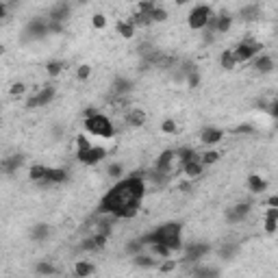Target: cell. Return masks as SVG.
Segmentation results:
<instances>
[{
  "label": "cell",
  "mask_w": 278,
  "mask_h": 278,
  "mask_svg": "<svg viewBox=\"0 0 278 278\" xmlns=\"http://www.w3.org/2000/svg\"><path fill=\"white\" fill-rule=\"evenodd\" d=\"M146 194V180L139 174H130L118 180L100 200V213L113 215L118 220H130L137 215L141 198Z\"/></svg>",
  "instance_id": "obj_1"
},
{
  "label": "cell",
  "mask_w": 278,
  "mask_h": 278,
  "mask_svg": "<svg viewBox=\"0 0 278 278\" xmlns=\"http://www.w3.org/2000/svg\"><path fill=\"white\" fill-rule=\"evenodd\" d=\"M83 128L87 135L92 137H100V139H111L115 137V126L111 122V118H107L104 113H92L85 118Z\"/></svg>",
  "instance_id": "obj_2"
},
{
  "label": "cell",
  "mask_w": 278,
  "mask_h": 278,
  "mask_svg": "<svg viewBox=\"0 0 278 278\" xmlns=\"http://www.w3.org/2000/svg\"><path fill=\"white\" fill-rule=\"evenodd\" d=\"M211 18H213V9L209 4H196V7H191L189 16H187V26L191 31H206Z\"/></svg>",
  "instance_id": "obj_3"
},
{
  "label": "cell",
  "mask_w": 278,
  "mask_h": 278,
  "mask_svg": "<svg viewBox=\"0 0 278 278\" xmlns=\"http://www.w3.org/2000/svg\"><path fill=\"white\" fill-rule=\"evenodd\" d=\"M261 52V44L254 42V39H244V42H239L235 48H232V54H235L237 63H248L252 61V59H256Z\"/></svg>",
  "instance_id": "obj_4"
},
{
  "label": "cell",
  "mask_w": 278,
  "mask_h": 278,
  "mask_svg": "<svg viewBox=\"0 0 278 278\" xmlns=\"http://www.w3.org/2000/svg\"><path fill=\"white\" fill-rule=\"evenodd\" d=\"M54 94H57V89H54L52 85H44V87L35 89V94L26 100V107H28V109L46 107V104H50V102L54 100Z\"/></svg>",
  "instance_id": "obj_5"
},
{
  "label": "cell",
  "mask_w": 278,
  "mask_h": 278,
  "mask_svg": "<svg viewBox=\"0 0 278 278\" xmlns=\"http://www.w3.org/2000/svg\"><path fill=\"white\" fill-rule=\"evenodd\" d=\"M78 161L83 165H96L100 163V161L107 156V148H102V146H92L89 150H85V152H78Z\"/></svg>",
  "instance_id": "obj_6"
},
{
  "label": "cell",
  "mask_w": 278,
  "mask_h": 278,
  "mask_svg": "<svg viewBox=\"0 0 278 278\" xmlns=\"http://www.w3.org/2000/svg\"><path fill=\"white\" fill-rule=\"evenodd\" d=\"M70 13H72V7H70L68 2H57V4H52V9H50L48 20L52 24H63L65 20L70 18Z\"/></svg>",
  "instance_id": "obj_7"
},
{
  "label": "cell",
  "mask_w": 278,
  "mask_h": 278,
  "mask_svg": "<svg viewBox=\"0 0 278 278\" xmlns=\"http://www.w3.org/2000/svg\"><path fill=\"white\" fill-rule=\"evenodd\" d=\"M248 213H250V204H244V202H241V204H235L226 211V222H228V224H241L248 217Z\"/></svg>",
  "instance_id": "obj_8"
},
{
  "label": "cell",
  "mask_w": 278,
  "mask_h": 278,
  "mask_svg": "<svg viewBox=\"0 0 278 278\" xmlns=\"http://www.w3.org/2000/svg\"><path fill=\"white\" fill-rule=\"evenodd\" d=\"M222 139H224V130L213 128V126H209V128H204L200 133V141L204 146H215V144H220Z\"/></svg>",
  "instance_id": "obj_9"
},
{
  "label": "cell",
  "mask_w": 278,
  "mask_h": 278,
  "mask_svg": "<svg viewBox=\"0 0 278 278\" xmlns=\"http://www.w3.org/2000/svg\"><path fill=\"white\" fill-rule=\"evenodd\" d=\"M68 178H70V176H68V172H65L63 168H48L44 185H61V183H65Z\"/></svg>",
  "instance_id": "obj_10"
},
{
  "label": "cell",
  "mask_w": 278,
  "mask_h": 278,
  "mask_svg": "<svg viewBox=\"0 0 278 278\" xmlns=\"http://www.w3.org/2000/svg\"><path fill=\"white\" fill-rule=\"evenodd\" d=\"M274 68H276V61L270 54H259V57L254 59V70L259 74H270Z\"/></svg>",
  "instance_id": "obj_11"
},
{
  "label": "cell",
  "mask_w": 278,
  "mask_h": 278,
  "mask_svg": "<svg viewBox=\"0 0 278 278\" xmlns=\"http://www.w3.org/2000/svg\"><path fill=\"white\" fill-rule=\"evenodd\" d=\"M246 187H248V191H250V194H263V191L267 189V180L261 178L259 174H250L246 178Z\"/></svg>",
  "instance_id": "obj_12"
},
{
  "label": "cell",
  "mask_w": 278,
  "mask_h": 278,
  "mask_svg": "<svg viewBox=\"0 0 278 278\" xmlns=\"http://www.w3.org/2000/svg\"><path fill=\"white\" fill-rule=\"evenodd\" d=\"M239 18L246 20V22H252V20H259L261 18V4H244V7L239 9Z\"/></svg>",
  "instance_id": "obj_13"
},
{
  "label": "cell",
  "mask_w": 278,
  "mask_h": 278,
  "mask_svg": "<svg viewBox=\"0 0 278 278\" xmlns=\"http://www.w3.org/2000/svg\"><path fill=\"white\" fill-rule=\"evenodd\" d=\"M96 272L92 261H76L74 263V278H89Z\"/></svg>",
  "instance_id": "obj_14"
},
{
  "label": "cell",
  "mask_w": 278,
  "mask_h": 278,
  "mask_svg": "<svg viewBox=\"0 0 278 278\" xmlns=\"http://www.w3.org/2000/svg\"><path fill=\"white\" fill-rule=\"evenodd\" d=\"M124 122L128 126H141L146 122V113L141 109H128L124 113Z\"/></svg>",
  "instance_id": "obj_15"
},
{
  "label": "cell",
  "mask_w": 278,
  "mask_h": 278,
  "mask_svg": "<svg viewBox=\"0 0 278 278\" xmlns=\"http://www.w3.org/2000/svg\"><path fill=\"white\" fill-rule=\"evenodd\" d=\"M202 170H204V163H202V159L198 161H191V163H185L183 165V174L187 176V178H198V176L202 174Z\"/></svg>",
  "instance_id": "obj_16"
},
{
  "label": "cell",
  "mask_w": 278,
  "mask_h": 278,
  "mask_svg": "<svg viewBox=\"0 0 278 278\" xmlns=\"http://www.w3.org/2000/svg\"><path fill=\"white\" fill-rule=\"evenodd\" d=\"M232 28V18L228 13H220V16L215 18V35H224L228 33Z\"/></svg>",
  "instance_id": "obj_17"
},
{
  "label": "cell",
  "mask_w": 278,
  "mask_h": 278,
  "mask_svg": "<svg viewBox=\"0 0 278 278\" xmlns=\"http://www.w3.org/2000/svg\"><path fill=\"white\" fill-rule=\"evenodd\" d=\"M191 274L194 278H217L220 276V272H217V267H209V265H194V270H191Z\"/></svg>",
  "instance_id": "obj_18"
},
{
  "label": "cell",
  "mask_w": 278,
  "mask_h": 278,
  "mask_svg": "<svg viewBox=\"0 0 278 278\" xmlns=\"http://www.w3.org/2000/svg\"><path fill=\"white\" fill-rule=\"evenodd\" d=\"M22 163H24V156L22 154H13V156H9V159H4V163H2L4 174H16Z\"/></svg>",
  "instance_id": "obj_19"
},
{
  "label": "cell",
  "mask_w": 278,
  "mask_h": 278,
  "mask_svg": "<svg viewBox=\"0 0 278 278\" xmlns=\"http://www.w3.org/2000/svg\"><path fill=\"white\" fill-rule=\"evenodd\" d=\"M220 65H222V70H226V72L235 70L237 59H235V54H232V48H230V50H222V54H220Z\"/></svg>",
  "instance_id": "obj_20"
},
{
  "label": "cell",
  "mask_w": 278,
  "mask_h": 278,
  "mask_svg": "<svg viewBox=\"0 0 278 278\" xmlns=\"http://www.w3.org/2000/svg\"><path fill=\"white\" fill-rule=\"evenodd\" d=\"M35 274H39V276H54V274H57V267H54L52 263H48V261H37V263H35Z\"/></svg>",
  "instance_id": "obj_21"
},
{
  "label": "cell",
  "mask_w": 278,
  "mask_h": 278,
  "mask_svg": "<svg viewBox=\"0 0 278 278\" xmlns=\"http://www.w3.org/2000/svg\"><path fill=\"white\" fill-rule=\"evenodd\" d=\"M118 33L122 35L124 39H130L135 35V24L130 22V20H122V22H118Z\"/></svg>",
  "instance_id": "obj_22"
},
{
  "label": "cell",
  "mask_w": 278,
  "mask_h": 278,
  "mask_svg": "<svg viewBox=\"0 0 278 278\" xmlns=\"http://www.w3.org/2000/svg\"><path fill=\"white\" fill-rule=\"evenodd\" d=\"M50 237V226H46V224H37L33 228V239L35 241H46Z\"/></svg>",
  "instance_id": "obj_23"
},
{
  "label": "cell",
  "mask_w": 278,
  "mask_h": 278,
  "mask_svg": "<svg viewBox=\"0 0 278 278\" xmlns=\"http://www.w3.org/2000/svg\"><path fill=\"white\" fill-rule=\"evenodd\" d=\"M150 20H152V24H156V22H165L168 20V11H165L161 4H156V7L152 9V13H150Z\"/></svg>",
  "instance_id": "obj_24"
},
{
  "label": "cell",
  "mask_w": 278,
  "mask_h": 278,
  "mask_svg": "<svg viewBox=\"0 0 278 278\" xmlns=\"http://www.w3.org/2000/svg\"><path fill=\"white\" fill-rule=\"evenodd\" d=\"M122 174H124V165L122 163L107 165V176H109V178H120V180H122Z\"/></svg>",
  "instance_id": "obj_25"
},
{
  "label": "cell",
  "mask_w": 278,
  "mask_h": 278,
  "mask_svg": "<svg viewBox=\"0 0 278 278\" xmlns=\"http://www.w3.org/2000/svg\"><path fill=\"white\" fill-rule=\"evenodd\" d=\"M200 159H202V163L204 165L217 163V161H220V152H217V150H206L204 154H200Z\"/></svg>",
  "instance_id": "obj_26"
},
{
  "label": "cell",
  "mask_w": 278,
  "mask_h": 278,
  "mask_svg": "<svg viewBox=\"0 0 278 278\" xmlns=\"http://www.w3.org/2000/svg\"><path fill=\"white\" fill-rule=\"evenodd\" d=\"M176 267H178V261H174V259H163V263H159V267H156V270L163 272V274H168V272H174Z\"/></svg>",
  "instance_id": "obj_27"
},
{
  "label": "cell",
  "mask_w": 278,
  "mask_h": 278,
  "mask_svg": "<svg viewBox=\"0 0 278 278\" xmlns=\"http://www.w3.org/2000/svg\"><path fill=\"white\" fill-rule=\"evenodd\" d=\"M63 68H65V63H63V61H50L46 70H48L50 76H59V74L63 72Z\"/></svg>",
  "instance_id": "obj_28"
},
{
  "label": "cell",
  "mask_w": 278,
  "mask_h": 278,
  "mask_svg": "<svg viewBox=\"0 0 278 278\" xmlns=\"http://www.w3.org/2000/svg\"><path fill=\"white\" fill-rule=\"evenodd\" d=\"M161 130H163L165 135H174V133H178V124H176L174 120H165V122L161 124Z\"/></svg>",
  "instance_id": "obj_29"
},
{
  "label": "cell",
  "mask_w": 278,
  "mask_h": 278,
  "mask_svg": "<svg viewBox=\"0 0 278 278\" xmlns=\"http://www.w3.org/2000/svg\"><path fill=\"white\" fill-rule=\"evenodd\" d=\"M92 26L96 28V31H100V28L107 26V18L102 16V13H96V16L92 18Z\"/></svg>",
  "instance_id": "obj_30"
},
{
  "label": "cell",
  "mask_w": 278,
  "mask_h": 278,
  "mask_svg": "<svg viewBox=\"0 0 278 278\" xmlns=\"http://www.w3.org/2000/svg\"><path fill=\"white\" fill-rule=\"evenodd\" d=\"M89 74H92V68H89V65H80V68L76 70V78L78 80H87Z\"/></svg>",
  "instance_id": "obj_31"
},
{
  "label": "cell",
  "mask_w": 278,
  "mask_h": 278,
  "mask_svg": "<svg viewBox=\"0 0 278 278\" xmlns=\"http://www.w3.org/2000/svg\"><path fill=\"white\" fill-rule=\"evenodd\" d=\"M24 92H26V87H24L22 83H16V85L11 87V94H13V96H22Z\"/></svg>",
  "instance_id": "obj_32"
},
{
  "label": "cell",
  "mask_w": 278,
  "mask_h": 278,
  "mask_svg": "<svg viewBox=\"0 0 278 278\" xmlns=\"http://www.w3.org/2000/svg\"><path fill=\"white\" fill-rule=\"evenodd\" d=\"M267 206H270V209H278V196H270V198H267Z\"/></svg>",
  "instance_id": "obj_33"
},
{
  "label": "cell",
  "mask_w": 278,
  "mask_h": 278,
  "mask_svg": "<svg viewBox=\"0 0 278 278\" xmlns=\"http://www.w3.org/2000/svg\"><path fill=\"white\" fill-rule=\"evenodd\" d=\"M272 115H274V118H278V100H274V102H272Z\"/></svg>",
  "instance_id": "obj_34"
}]
</instances>
